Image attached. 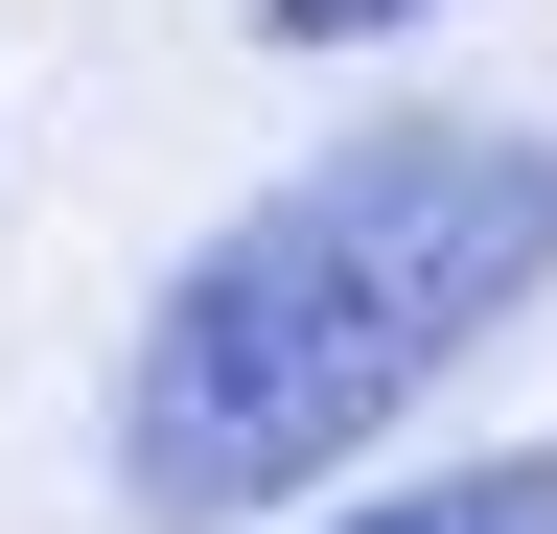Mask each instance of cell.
<instances>
[{"instance_id":"6da1fadb","label":"cell","mask_w":557,"mask_h":534,"mask_svg":"<svg viewBox=\"0 0 557 534\" xmlns=\"http://www.w3.org/2000/svg\"><path fill=\"white\" fill-rule=\"evenodd\" d=\"M511 302H557V140H511V116H372L302 186H256V210L186 233V280L116 349V488L163 534L302 511Z\"/></svg>"},{"instance_id":"7a4b0ae2","label":"cell","mask_w":557,"mask_h":534,"mask_svg":"<svg viewBox=\"0 0 557 534\" xmlns=\"http://www.w3.org/2000/svg\"><path fill=\"white\" fill-rule=\"evenodd\" d=\"M302 534H557V442H487L442 488H372V511H302Z\"/></svg>"},{"instance_id":"3957f363","label":"cell","mask_w":557,"mask_h":534,"mask_svg":"<svg viewBox=\"0 0 557 534\" xmlns=\"http://www.w3.org/2000/svg\"><path fill=\"white\" fill-rule=\"evenodd\" d=\"M256 47H395V24H442V0H233Z\"/></svg>"}]
</instances>
